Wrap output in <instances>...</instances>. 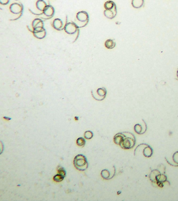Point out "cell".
<instances>
[{"label": "cell", "mask_w": 178, "mask_h": 201, "mask_svg": "<svg viewBox=\"0 0 178 201\" xmlns=\"http://www.w3.org/2000/svg\"><path fill=\"white\" fill-rule=\"evenodd\" d=\"M113 141L124 149H131L136 142L134 135L129 132L118 133L114 137Z\"/></svg>", "instance_id": "1"}, {"label": "cell", "mask_w": 178, "mask_h": 201, "mask_svg": "<svg viewBox=\"0 0 178 201\" xmlns=\"http://www.w3.org/2000/svg\"><path fill=\"white\" fill-rule=\"evenodd\" d=\"M73 163L76 169L81 171H85L88 167L87 158L82 154H79L75 156Z\"/></svg>", "instance_id": "2"}, {"label": "cell", "mask_w": 178, "mask_h": 201, "mask_svg": "<svg viewBox=\"0 0 178 201\" xmlns=\"http://www.w3.org/2000/svg\"><path fill=\"white\" fill-rule=\"evenodd\" d=\"M65 33L69 35L74 34L77 32L78 30V27L76 24L73 22L68 23L65 25L64 27Z\"/></svg>", "instance_id": "3"}, {"label": "cell", "mask_w": 178, "mask_h": 201, "mask_svg": "<svg viewBox=\"0 0 178 201\" xmlns=\"http://www.w3.org/2000/svg\"><path fill=\"white\" fill-rule=\"evenodd\" d=\"M34 36L37 39H42L46 36V31L44 27L33 28Z\"/></svg>", "instance_id": "4"}, {"label": "cell", "mask_w": 178, "mask_h": 201, "mask_svg": "<svg viewBox=\"0 0 178 201\" xmlns=\"http://www.w3.org/2000/svg\"><path fill=\"white\" fill-rule=\"evenodd\" d=\"M23 10V5L18 3H14L10 5V12L14 14H19L22 12Z\"/></svg>", "instance_id": "5"}, {"label": "cell", "mask_w": 178, "mask_h": 201, "mask_svg": "<svg viewBox=\"0 0 178 201\" xmlns=\"http://www.w3.org/2000/svg\"><path fill=\"white\" fill-rule=\"evenodd\" d=\"M76 17L78 21L80 22H88L89 15L86 12L80 11L78 12L76 14Z\"/></svg>", "instance_id": "6"}, {"label": "cell", "mask_w": 178, "mask_h": 201, "mask_svg": "<svg viewBox=\"0 0 178 201\" xmlns=\"http://www.w3.org/2000/svg\"><path fill=\"white\" fill-rule=\"evenodd\" d=\"M96 94L98 96L97 97L96 100L102 101L105 98L107 95V90L105 88H98L96 91Z\"/></svg>", "instance_id": "7"}, {"label": "cell", "mask_w": 178, "mask_h": 201, "mask_svg": "<svg viewBox=\"0 0 178 201\" xmlns=\"http://www.w3.org/2000/svg\"><path fill=\"white\" fill-rule=\"evenodd\" d=\"M54 7L51 5H47V7H45V8L44 9L43 13L45 15V16L47 17H52L54 14Z\"/></svg>", "instance_id": "8"}, {"label": "cell", "mask_w": 178, "mask_h": 201, "mask_svg": "<svg viewBox=\"0 0 178 201\" xmlns=\"http://www.w3.org/2000/svg\"><path fill=\"white\" fill-rule=\"evenodd\" d=\"M117 7L112 10H105L104 11V15L109 19H113L117 15Z\"/></svg>", "instance_id": "9"}, {"label": "cell", "mask_w": 178, "mask_h": 201, "mask_svg": "<svg viewBox=\"0 0 178 201\" xmlns=\"http://www.w3.org/2000/svg\"><path fill=\"white\" fill-rule=\"evenodd\" d=\"M52 26L57 31H60L63 28V21L60 18H55L52 23Z\"/></svg>", "instance_id": "10"}, {"label": "cell", "mask_w": 178, "mask_h": 201, "mask_svg": "<svg viewBox=\"0 0 178 201\" xmlns=\"http://www.w3.org/2000/svg\"><path fill=\"white\" fill-rule=\"evenodd\" d=\"M32 26L33 28H37V27H44L43 21L40 18L35 19L32 22Z\"/></svg>", "instance_id": "11"}, {"label": "cell", "mask_w": 178, "mask_h": 201, "mask_svg": "<svg viewBox=\"0 0 178 201\" xmlns=\"http://www.w3.org/2000/svg\"><path fill=\"white\" fill-rule=\"evenodd\" d=\"M36 5L38 10L43 12L45 7H47V4L44 0H38L36 2Z\"/></svg>", "instance_id": "12"}, {"label": "cell", "mask_w": 178, "mask_h": 201, "mask_svg": "<svg viewBox=\"0 0 178 201\" xmlns=\"http://www.w3.org/2000/svg\"><path fill=\"white\" fill-rule=\"evenodd\" d=\"M144 4V0H132V5L134 8H141Z\"/></svg>", "instance_id": "13"}, {"label": "cell", "mask_w": 178, "mask_h": 201, "mask_svg": "<svg viewBox=\"0 0 178 201\" xmlns=\"http://www.w3.org/2000/svg\"><path fill=\"white\" fill-rule=\"evenodd\" d=\"M143 153L144 154L145 157L149 158L152 156L153 151H152V148L149 146L147 145V147L144 148Z\"/></svg>", "instance_id": "14"}, {"label": "cell", "mask_w": 178, "mask_h": 201, "mask_svg": "<svg viewBox=\"0 0 178 201\" xmlns=\"http://www.w3.org/2000/svg\"><path fill=\"white\" fill-rule=\"evenodd\" d=\"M115 41H114L112 39H107V41H105V47L109 49H113L115 47Z\"/></svg>", "instance_id": "15"}, {"label": "cell", "mask_w": 178, "mask_h": 201, "mask_svg": "<svg viewBox=\"0 0 178 201\" xmlns=\"http://www.w3.org/2000/svg\"><path fill=\"white\" fill-rule=\"evenodd\" d=\"M104 7L105 10H112L113 8L117 7L115 2L112 1H108L105 2L104 4Z\"/></svg>", "instance_id": "16"}, {"label": "cell", "mask_w": 178, "mask_h": 201, "mask_svg": "<svg viewBox=\"0 0 178 201\" xmlns=\"http://www.w3.org/2000/svg\"><path fill=\"white\" fill-rule=\"evenodd\" d=\"M101 175L103 178L105 179V180H109V179H111V177H110V172L107 169H104V170H102V171L101 172Z\"/></svg>", "instance_id": "17"}, {"label": "cell", "mask_w": 178, "mask_h": 201, "mask_svg": "<svg viewBox=\"0 0 178 201\" xmlns=\"http://www.w3.org/2000/svg\"><path fill=\"white\" fill-rule=\"evenodd\" d=\"M134 130L135 132L138 134H143L145 132V131L143 130L142 126L139 124H137L135 125Z\"/></svg>", "instance_id": "18"}, {"label": "cell", "mask_w": 178, "mask_h": 201, "mask_svg": "<svg viewBox=\"0 0 178 201\" xmlns=\"http://www.w3.org/2000/svg\"><path fill=\"white\" fill-rule=\"evenodd\" d=\"M64 175H62L60 173H58L57 175H54V181L57 182H61L64 180L65 178Z\"/></svg>", "instance_id": "19"}, {"label": "cell", "mask_w": 178, "mask_h": 201, "mask_svg": "<svg viewBox=\"0 0 178 201\" xmlns=\"http://www.w3.org/2000/svg\"><path fill=\"white\" fill-rule=\"evenodd\" d=\"M76 144L79 147H84L86 144V141L83 137H79L76 140Z\"/></svg>", "instance_id": "20"}, {"label": "cell", "mask_w": 178, "mask_h": 201, "mask_svg": "<svg viewBox=\"0 0 178 201\" xmlns=\"http://www.w3.org/2000/svg\"><path fill=\"white\" fill-rule=\"evenodd\" d=\"M94 134L91 131H86L84 133V137L87 139H91L93 137Z\"/></svg>", "instance_id": "21"}, {"label": "cell", "mask_w": 178, "mask_h": 201, "mask_svg": "<svg viewBox=\"0 0 178 201\" xmlns=\"http://www.w3.org/2000/svg\"><path fill=\"white\" fill-rule=\"evenodd\" d=\"M57 170L58 171V173L61 174L62 175H64L65 177H66L67 172H66L64 169L63 168V167H62L61 165H59L58 168H57Z\"/></svg>", "instance_id": "22"}, {"label": "cell", "mask_w": 178, "mask_h": 201, "mask_svg": "<svg viewBox=\"0 0 178 201\" xmlns=\"http://www.w3.org/2000/svg\"><path fill=\"white\" fill-rule=\"evenodd\" d=\"M172 159H173V162L176 164V165L178 166V151H176L175 154H173Z\"/></svg>", "instance_id": "23"}, {"label": "cell", "mask_w": 178, "mask_h": 201, "mask_svg": "<svg viewBox=\"0 0 178 201\" xmlns=\"http://www.w3.org/2000/svg\"><path fill=\"white\" fill-rule=\"evenodd\" d=\"M9 2H10V0H0V3L2 5H7L9 3Z\"/></svg>", "instance_id": "24"}, {"label": "cell", "mask_w": 178, "mask_h": 201, "mask_svg": "<svg viewBox=\"0 0 178 201\" xmlns=\"http://www.w3.org/2000/svg\"><path fill=\"white\" fill-rule=\"evenodd\" d=\"M176 76H177V77H178V70H177V72H176Z\"/></svg>", "instance_id": "25"}, {"label": "cell", "mask_w": 178, "mask_h": 201, "mask_svg": "<svg viewBox=\"0 0 178 201\" xmlns=\"http://www.w3.org/2000/svg\"><path fill=\"white\" fill-rule=\"evenodd\" d=\"M15 1H19V0H15Z\"/></svg>", "instance_id": "26"}]
</instances>
